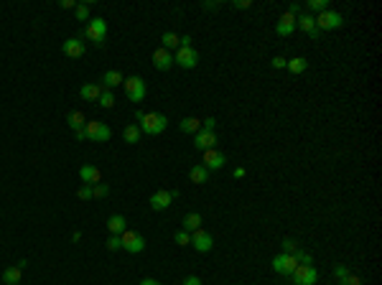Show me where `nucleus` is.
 Returning a JSON list of instances; mask_svg holds the SVG:
<instances>
[{"label": "nucleus", "instance_id": "f257e3e1", "mask_svg": "<svg viewBox=\"0 0 382 285\" xmlns=\"http://www.w3.org/2000/svg\"><path fill=\"white\" fill-rule=\"evenodd\" d=\"M135 118H138V128H140V132H146V135H160L163 130L168 128V120H166V115H160V112H143V110H138L135 112Z\"/></svg>", "mask_w": 382, "mask_h": 285}, {"label": "nucleus", "instance_id": "f03ea898", "mask_svg": "<svg viewBox=\"0 0 382 285\" xmlns=\"http://www.w3.org/2000/svg\"><path fill=\"white\" fill-rule=\"evenodd\" d=\"M314 18H316V28H318L321 34L324 31H336V28L344 26V16L336 13V10H324V13L314 16Z\"/></svg>", "mask_w": 382, "mask_h": 285}, {"label": "nucleus", "instance_id": "7ed1b4c3", "mask_svg": "<svg viewBox=\"0 0 382 285\" xmlns=\"http://www.w3.org/2000/svg\"><path fill=\"white\" fill-rule=\"evenodd\" d=\"M84 36H87L94 46H102L104 38H107V23H104V18H92V20L87 23V28H84Z\"/></svg>", "mask_w": 382, "mask_h": 285}, {"label": "nucleus", "instance_id": "20e7f679", "mask_svg": "<svg viewBox=\"0 0 382 285\" xmlns=\"http://www.w3.org/2000/svg\"><path fill=\"white\" fill-rule=\"evenodd\" d=\"M120 240H122V250H128L130 254H138V252L146 250V237L135 230H125L120 234Z\"/></svg>", "mask_w": 382, "mask_h": 285}, {"label": "nucleus", "instance_id": "39448f33", "mask_svg": "<svg viewBox=\"0 0 382 285\" xmlns=\"http://www.w3.org/2000/svg\"><path fill=\"white\" fill-rule=\"evenodd\" d=\"M122 84H125V94H128L130 102H143L148 87H146V82H143L140 76H128Z\"/></svg>", "mask_w": 382, "mask_h": 285}, {"label": "nucleus", "instance_id": "423d86ee", "mask_svg": "<svg viewBox=\"0 0 382 285\" xmlns=\"http://www.w3.org/2000/svg\"><path fill=\"white\" fill-rule=\"evenodd\" d=\"M84 132H87V140H92V142H107L112 138V130L104 122H97V120H90L84 125Z\"/></svg>", "mask_w": 382, "mask_h": 285}, {"label": "nucleus", "instance_id": "0eeeda50", "mask_svg": "<svg viewBox=\"0 0 382 285\" xmlns=\"http://www.w3.org/2000/svg\"><path fill=\"white\" fill-rule=\"evenodd\" d=\"M174 64H178L181 69H194L199 64V51L194 46H178V54L174 56Z\"/></svg>", "mask_w": 382, "mask_h": 285}, {"label": "nucleus", "instance_id": "6e6552de", "mask_svg": "<svg viewBox=\"0 0 382 285\" xmlns=\"http://www.w3.org/2000/svg\"><path fill=\"white\" fill-rule=\"evenodd\" d=\"M316 278H318V272H316V268H314V265H298V268L290 272L293 285H314V282H316Z\"/></svg>", "mask_w": 382, "mask_h": 285}, {"label": "nucleus", "instance_id": "1a4fd4ad", "mask_svg": "<svg viewBox=\"0 0 382 285\" xmlns=\"http://www.w3.org/2000/svg\"><path fill=\"white\" fill-rule=\"evenodd\" d=\"M178 196V191L174 188V191H168V188H160V191H156L153 196H150V209L153 212H163V209H168L171 206V202H174V198Z\"/></svg>", "mask_w": 382, "mask_h": 285}, {"label": "nucleus", "instance_id": "9d476101", "mask_svg": "<svg viewBox=\"0 0 382 285\" xmlns=\"http://www.w3.org/2000/svg\"><path fill=\"white\" fill-rule=\"evenodd\" d=\"M296 28H301V31L304 34H308L314 41L316 38H321V31H318V28H316V18L311 16V13H301V16H296Z\"/></svg>", "mask_w": 382, "mask_h": 285}, {"label": "nucleus", "instance_id": "9b49d317", "mask_svg": "<svg viewBox=\"0 0 382 285\" xmlns=\"http://www.w3.org/2000/svg\"><path fill=\"white\" fill-rule=\"evenodd\" d=\"M272 270H276L278 275H290L296 268H298V262H296V258L293 254H286V252H280L278 258H272Z\"/></svg>", "mask_w": 382, "mask_h": 285}, {"label": "nucleus", "instance_id": "f8f14e48", "mask_svg": "<svg viewBox=\"0 0 382 285\" xmlns=\"http://www.w3.org/2000/svg\"><path fill=\"white\" fill-rule=\"evenodd\" d=\"M191 244H194L196 252H212L214 237H212L206 230H196V232H191Z\"/></svg>", "mask_w": 382, "mask_h": 285}, {"label": "nucleus", "instance_id": "ddd939ff", "mask_svg": "<svg viewBox=\"0 0 382 285\" xmlns=\"http://www.w3.org/2000/svg\"><path fill=\"white\" fill-rule=\"evenodd\" d=\"M227 163V156L222 153V150H216V148H209V150H204V168L206 170H216V168H222Z\"/></svg>", "mask_w": 382, "mask_h": 285}, {"label": "nucleus", "instance_id": "4468645a", "mask_svg": "<svg viewBox=\"0 0 382 285\" xmlns=\"http://www.w3.org/2000/svg\"><path fill=\"white\" fill-rule=\"evenodd\" d=\"M62 51H64L66 56H72V59H76V56H84L87 46H84V41H82L79 36H72V38H66V41H64Z\"/></svg>", "mask_w": 382, "mask_h": 285}, {"label": "nucleus", "instance_id": "2eb2a0df", "mask_svg": "<svg viewBox=\"0 0 382 285\" xmlns=\"http://www.w3.org/2000/svg\"><path fill=\"white\" fill-rule=\"evenodd\" d=\"M153 66L158 69V72H166V69H171L174 66V56L168 54V48H156L153 51Z\"/></svg>", "mask_w": 382, "mask_h": 285}, {"label": "nucleus", "instance_id": "dca6fc26", "mask_svg": "<svg viewBox=\"0 0 382 285\" xmlns=\"http://www.w3.org/2000/svg\"><path fill=\"white\" fill-rule=\"evenodd\" d=\"M216 146V135L214 132H209V130H199L196 135H194V148L196 150H209V148H214Z\"/></svg>", "mask_w": 382, "mask_h": 285}, {"label": "nucleus", "instance_id": "f3484780", "mask_svg": "<svg viewBox=\"0 0 382 285\" xmlns=\"http://www.w3.org/2000/svg\"><path fill=\"white\" fill-rule=\"evenodd\" d=\"M79 178H82V184L94 186V184L102 181V174H100L97 166H82V168H79Z\"/></svg>", "mask_w": 382, "mask_h": 285}, {"label": "nucleus", "instance_id": "a211bd4d", "mask_svg": "<svg viewBox=\"0 0 382 285\" xmlns=\"http://www.w3.org/2000/svg\"><path fill=\"white\" fill-rule=\"evenodd\" d=\"M296 31V16H290V13H283L280 18H278V26H276V34L278 36H290Z\"/></svg>", "mask_w": 382, "mask_h": 285}, {"label": "nucleus", "instance_id": "6ab92c4d", "mask_svg": "<svg viewBox=\"0 0 382 285\" xmlns=\"http://www.w3.org/2000/svg\"><path fill=\"white\" fill-rule=\"evenodd\" d=\"M122 82H125L122 74L115 72V69H110V72H104V74H102V84H100V87H102V90H112V87H120Z\"/></svg>", "mask_w": 382, "mask_h": 285}, {"label": "nucleus", "instance_id": "aec40b11", "mask_svg": "<svg viewBox=\"0 0 382 285\" xmlns=\"http://www.w3.org/2000/svg\"><path fill=\"white\" fill-rule=\"evenodd\" d=\"M107 230H110V234H122L125 230H128V222H125V216L122 214H112L110 219H107Z\"/></svg>", "mask_w": 382, "mask_h": 285}, {"label": "nucleus", "instance_id": "412c9836", "mask_svg": "<svg viewBox=\"0 0 382 285\" xmlns=\"http://www.w3.org/2000/svg\"><path fill=\"white\" fill-rule=\"evenodd\" d=\"M202 214H196V212H191V214H186L184 216V226L181 230H186V232H196V230H202Z\"/></svg>", "mask_w": 382, "mask_h": 285}, {"label": "nucleus", "instance_id": "4be33fe9", "mask_svg": "<svg viewBox=\"0 0 382 285\" xmlns=\"http://www.w3.org/2000/svg\"><path fill=\"white\" fill-rule=\"evenodd\" d=\"M188 178H191V184H199V186H202V184L209 181V170L199 163V166H194V168L188 170Z\"/></svg>", "mask_w": 382, "mask_h": 285}, {"label": "nucleus", "instance_id": "5701e85b", "mask_svg": "<svg viewBox=\"0 0 382 285\" xmlns=\"http://www.w3.org/2000/svg\"><path fill=\"white\" fill-rule=\"evenodd\" d=\"M286 69H288L290 74H304V72L308 69V62L304 59V56H293V59H288Z\"/></svg>", "mask_w": 382, "mask_h": 285}, {"label": "nucleus", "instance_id": "b1692460", "mask_svg": "<svg viewBox=\"0 0 382 285\" xmlns=\"http://www.w3.org/2000/svg\"><path fill=\"white\" fill-rule=\"evenodd\" d=\"M66 122H69V128L76 132V130H82V128H84L87 125V120H84V115H82V112L79 110H74V112H69V115H66Z\"/></svg>", "mask_w": 382, "mask_h": 285}, {"label": "nucleus", "instance_id": "393cba45", "mask_svg": "<svg viewBox=\"0 0 382 285\" xmlns=\"http://www.w3.org/2000/svg\"><path fill=\"white\" fill-rule=\"evenodd\" d=\"M122 138H125V142L135 146V142H140L143 132H140V128H138V125H128V128H125V132H122Z\"/></svg>", "mask_w": 382, "mask_h": 285}, {"label": "nucleus", "instance_id": "a878e982", "mask_svg": "<svg viewBox=\"0 0 382 285\" xmlns=\"http://www.w3.org/2000/svg\"><path fill=\"white\" fill-rule=\"evenodd\" d=\"M100 92H102L100 84H84V87L79 90V97H82V100H97Z\"/></svg>", "mask_w": 382, "mask_h": 285}, {"label": "nucleus", "instance_id": "bb28decb", "mask_svg": "<svg viewBox=\"0 0 382 285\" xmlns=\"http://www.w3.org/2000/svg\"><path fill=\"white\" fill-rule=\"evenodd\" d=\"M178 130H181V132H199V130H202V120H196V118H186V120L178 122Z\"/></svg>", "mask_w": 382, "mask_h": 285}, {"label": "nucleus", "instance_id": "cd10ccee", "mask_svg": "<svg viewBox=\"0 0 382 285\" xmlns=\"http://www.w3.org/2000/svg\"><path fill=\"white\" fill-rule=\"evenodd\" d=\"M20 272H23V268H20V265L8 268V270L3 272V282H6V285H16V282L20 280Z\"/></svg>", "mask_w": 382, "mask_h": 285}, {"label": "nucleus", "instance_id": "c85d7f7f", "mask_svg": "<svg viewBox=\"0 0 382 285\" xmlns=\"http://www.w3.org/2000/svg\"><path fill=\"white\" fill-rule=\"evenodd\" d=\"M163 48H174V46H181V36H176L174 31H166L163 34Z\"/></svg>", "mask_w": 382, "mask_h": 285}, {"label": "nucleus", "instance_id": "c756f323", "mask_svg": "<svg viewBox=\"0 0 382 285\" xmlns=\"http://www.w3.org/2000/svg\"><path fill=\"white\" fill-rule=\"evenodd\" d=\"M306 8L314 13H324V10H329V0H308Z\"/></svg>", "mask_w": 382, "mask_h": 285}, {"label": "nucleus", "instance_id": "7c9ffc66", "mask_svg": "<svg viewBox=\"0 0 382 285\" xmlns=\"http://www.w3.org/2000/svg\"><path fill=\"white\" fill-rule=\"evenodd\" d=\"M97 102H100L102 107H112V104H115V94H112V90H102L100 97H97Z\"/></svg>", "mask_w": 382, "mask_h": 285}, {"label": "nucleus", "instance_id": "2f4dec72", "mask_svg": "<svg viewBox=\"0 0 382 285\" xmlns=\"http://www.w3.org/2000/svg\"><path fill=\"white\" fill-rule=\"evenodd\" d=\"M293 258H296V262H298V265H311V262H314V258H311L308 252H304L301 247H298V250L293 252Z\"/></svg>", "mask_w": 382, "mask_h": 285}, {"label": "nucleus", "instance_id": "473e14b6", "mask_svg": "<svg viewBox=\"0 0 382 285\" xmlns=\"http://www.w3.org/2000/svg\"><path fill=\"white\" fill-rule=\"evenodd\" d=\"M174 240H176L181 247H186V244H191V232H186V230H178V232L174 234Z\"/></svg>", "mask_w": 382, "mask_h": 285}, {"label": "nucleus", "instance_id": "72a5a7b5", "mask_svg": "<svg viewBox=\"0 0 382 285\" xmlns=\"http://www.w3.org/2000/svg\"><path fill=\"white\" fill-rule=\"evenodd\" d=\"M74 10H76V20H90V6H87V3L76 6Z\"/></svg>", "mask_w": 382, "mask_h": 285}, {"label": "nucleus", "instance_id": "f704fd0d", "mask_svg": "<svg viewBox=\"0 0 382 285\" xmlns=\"http://www.w3.org/2000/svg\"><path fill=\"white\" fill-rule=\"evenodd\" d=\"M107 194H110V186L107 184H94L92 186V196H107Z\"/></svg>", "mask_w": 382, "mask_h": 285}, {"label": "nucleus", "instance_id": "c9c22d12", "mask_svg": "<svg viewBox=\"0 0 382 285\" xmlns=\"http://www.w3.org/2000/svg\"><path fill=\"white\" fill-rule=\"evenodd\" d=\"M296 250H298V242L296 240H283V252L286 254H293Z\"/></svg>", "mask_w": 382, "mask_h": 285}, {"label": "nucleus", "instance_id": "e433bc0d", "mask_svg": "<svg viewBox=\"0 0 382 285\" xmlns=\"http://www.w3.org/2000/svg\"><path fill=\"white\" fill-rule=\"evenodd\" d=\"M107 250H122V240L118 234H112L110 240H107Z\"/></svg>", "mask_w": 382, "mask_h": 285}, {"label": "nucleus", "instance_id": "4c0bfd02", "mask_svg": "<svg viewBox=\"0 0 382 285\" xmlns=\"http://www.w3.org/2000/svg\"><path fill=\"white\" fill-rule=\"evenodd\" d=\"M339 285H362V280H360L357 275H352V272H349L344 280H339Z\"/></svg>", "mask_w": 382, "mask_h": 285}, {"label": "nucleus", "instance_id": "58836bf2", "mask_svg": "<svg viewBox=\"0 0 382 285\" xmlns=\"http://www.w3.org/2000/svg\"><path fill=\"white\" fill-rule=\"evenodd\" d=\"M76 196H79V198H84V202H87V198H92V186L84 184V186H82V188L76 191Z\"/></svg>", "mask_w": 382, "mask_h": 285}, {"label": "nucleus", "instance_id": "ea45409f", "mask_svg": "<svg viewBox=\"0 0 382 285\" xmlns=\"http://www.w3.org/2000/svg\"><path fill=\"white\" fill-rule=\"evenodd\" d=\"M334 275H336V280H344V278L349 275L346 265H334Z\"/></svg>", "mask_w": 382, "mask_h": 285}, {"label": "nucleus", "instance_id": "a19ab883", "mask_svg": "<svg viewBox=\"0 0 382 285\" xmlns=\"http://www.w3.org/2000/svg\"><path fill=\"white\" fill-rule=\"evenodd\" d=\"M276 69H286V64H288V59L286 56H272V62H270Z\"/></svg>", "mask_w": 382, "mask_h": 285}, {"label": "nucleus", "instance_id": "79ce46f5", "mask_svg": "<svg viewBox=\"0 0 382 285\" xmlns=\"http://www.w3.org/2000/svg\"><path fill=\"white\" fill-rule=\"evenodd\" d=\"M214 128H216V120H214V118H206V120H202V130H209V132H214Z\"/></svg>", "mask_w": 382, "mask_h": 285}, {"label": "nucleus", "instance_id": "37998d69", "mask_svg": "<svg viewBox=\"0 0 382 285\" xmlns=\"http://www.w3.org/2000/svg\"><path fill=\"white\" fill-rule=\"evenodd\" d=\"M286 13H290V16H301V13H304V8H301V6H298V3H290Z\"/></svg>", "mask_w": 382, "mask_h": 285}, {"label": "nucleus", "instance_id": "c03bdc74", "mask_svg": "<svg viewBox=\"0 0 382 285\" xmlns=\"http://www.w3.org/2000/svg\"><path fill=\"white\" fill-rule=\"evenodd\" d=\"M184 285H202V280L196 275H188V278H184Z\"/></svg>", "mask_w": 382, "mask_h": 285}, {"label": "nucleus", "instance_id": "a18cd8bd", "mask_svg": "<svg viewBox=\"0 0 382 285\" xmlns=\"http://www.w3.org/2000/svg\"><path fill=\"white\" fill-rule=\"evenodd\" d=\"M234 8H250V0H234Z\"/></svg>", "mask_w": 382, "mask_h": 285}, {"label": "nucleus", "instance_id": "49530a36", "mask_svg": "<svg viewBox=\"0 0 382 285\" xmlns=\"http://www.w3.org/2000/svg\"><path fill=\"white\" fill-rule=\"evenodd\" d=\"M140 285H160V282H158L156 278H143V280H140Z\"/></svg>", "mask_w": 382, "mask_h": 285}, {"label": "nucleus", "instance_id": "de8ad7c7", "mask_svg": "<svg viewBox=\"0 0 382 285\" xmlns=\"http://www.w3.org/2000/svg\"><path fill=\"white\" fill-rule=\"evenodd\" d=\"M62 8H76L74 0H62Z\"/></svg>", "mask_w": 382, "mask_h": 285}, {"label": "nucleus", "instance_id": "09e8293b", "mask_svg": "<svg viewBox=\"0 0 382 285\" xmlns=\"http://www.w3.org/2000/svg\"><path fill=\"white\" fill-rule=\"evenodd\" d=\"M204 8L206 10H216V8H220V3H204Z\"/></svg>", "mask_w": 382, "mask_h": 285}, {"label": "nucleus", "instance_id": "8fccbe9b", "mask_svg": "<svg viewBox=\"0 0 382 285\" xmlns=\"http://www.w3.org/2000/svg\"><path fill=\"white\" fill-rule=\"evenodd\" d=\"M76 138H79V140H87V132H84V128H82V130H76Z\"/></svg>", "mask_w": 382, "mask_h": 285}, {"label": "nucleus", "instance_id": "3c124183", "mask_svg": "<svg viewBox=\"0 0 382 285\" xmlns=\"http://www.w3.org/2000/svg\"><path fill=\"white\" fill-rule=\"evenodd\" d=\"M244 176V168H234V178H242Z\"/></svg>", "mask_w": 382, "mask_h": 285}, {"label": "nucleus", "instance_id": "603ef678", "mask_svg": "<svg viewBox=\"0 0 382 285\" xmlns=\"http://www.w3.org/2000/svg\"><path fill=\"white\" fill-rule=\"evenodd\" d=\"M181 46H191V36H184L181 38Z\"/></svg>", "mask_w": 382, "mask_h": 285}]
</instances>
